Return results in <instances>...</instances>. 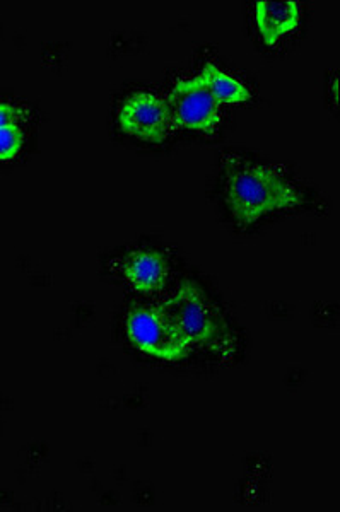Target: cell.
<instances>
[{
  "label": "cell",
  "mask_w": 340,
  "mask_h": 512,
  "mask_svg": "<svg viewBox=\"0 0 340 512\" xmlns=\"http://www.w3.org/2000/svg\"><path fill=\"white\" fill-rule=\"evenodd\" d=\"M127 332L139 349L166 361L182 359L190 349V342L161 308L134 311L127 321Z\"/></svg>",
  "instance_id": "3"
},
{
  "label": "cell",
  "mask_w": 340,
  "mask_h": 512,
  "mask_svg": "<svg viewBox=\"0 0 340 512\" xmlns=\"http://www.w3.org/2000/svg\"><path fill=\"white\" fill-rule=\"evenodd\" d=\"M124 272L132 287L149 292L156 291L165 284L168 267L165 260L156 253L141 251L129 256V260L125 262Z\"/></svg>",
  "instance_id": "7"
},
{
  "label": "cell",
  "mask_w": 340,
  "mask_h": 512,
  "mask_svg": "<svg viewBox=\"0 0 340 512\" xmlns=\"http://www.w3.org/2000/svg\"><path fill=\"white\" fill-rule=\"evenodd\" d=\"M200 79L206 84L212 98L219 103H243L252 98V93L248 91L241 82L236 81L233 77L224 74L223 70L217 69L216 65L206 64Z\"/></svg>",
  "instance_id": "8"
},
{
  "label": "cell",
  "mask_w": 340,
  "mask_h": 512,
  "mask_svg": "<svg viewBox=\"0 0 340 512\" xmlns=\"http://www.w3.org/2000/svg\"><path fill=\"white\" fill-rule=\"evenodd\" d=\"M226 178V200L241 224H252L270 210L301 202L288 181L264 166L229 158Z\"/></svg>",
  "instance_id": "1"
},
{
  "label": "cell",
  "mask_w": 340,
  "mask_h": 512,
  "mask_svg": "<svg viewBox=\"0 0 340 512\" xmlns=\"http://www.w3.org/2000/svg\"><path fill=\"white\" fill-rule=\"evenodd\" d=\"M161 309L170 316V320L190 345L214 347L219 338L223 337V325L216 309L212 308L206 296L192 284L180 287Z\"/></svg>",
  "instance_id": "2"
},
{
  "label": "cell",
  "mask_w": 340,
  "mask_h": 512,
  "mask_svg": "<svg viewBox=\"0 0 340 512\" xmlns=\"http://www.w3.org/2000/svg\"><path fill=\"white\" fill-rule=\"evenodd\" d=\"M171 120L180 127L212 134L221 122L216 99L199 77L176 84L168 101Z\"/></svg>",
  "instance_id": "4"
},
{
  "label": "cell",
  "mask_w": 340,
  "mask_h": 512,
  "mask_svg": "<svg viewBox=\"0 0 340 512\" xmlns=\"http://www.w3.org/2000/svg\"><path fill=\"white\" fill-rule=\"evenodd\" d=\"M23 146V132L18 125L0 127V161L11 159L18 154Z\"/></svg>",
  "instance_id": "9"
},
{
  "label": "cell",
  "mask_w": 340,
  "mask_h": 512,
  "mask_svg": "<svg viewBox=\"0 0 340 512\" xmlns=\"http://www.w3.org/2000/svg\"><path fill=\"white\" fill-rule=\"evenodd\" d=\"M118 123L127 134L149 142H163L175 127L165 99L149 93L127 99L118 113Z\"/></svg>",
  "instance_id": "5"
},
{
  "label": "cell",
  "mask_w": 340,
  "mask_h": 512,
  "mask_svg": "<svg viewBox=\"0 0 340 512\" xmlns=\"http://www.w3.org/2000/svg\"><path fill=\"white\" fill-rule=\"evenodd\" d=\"M299 23L298 4L293 0L272 2L262 0L257 4L258 30L267 45H274L282 35L293 31Z\"/></svg>",
  "instance_id": "6"
},
{
  "label": "cell",
  "mask_w": 340,
  "mask_h": 512,
  "mask_svg": "<svg viewBox=\"0 0 340 512\" xmlns=\"http://www.w3.org/2000/svg\"><path fill=\"white\" fill-rule=\"evenodd\" d=\"M16 120H18V110L11 105L0 103V127L16 125Z\"/></svg>",
  "instance_id": "10"
}]
</instances>
